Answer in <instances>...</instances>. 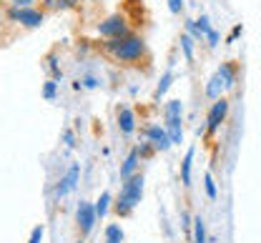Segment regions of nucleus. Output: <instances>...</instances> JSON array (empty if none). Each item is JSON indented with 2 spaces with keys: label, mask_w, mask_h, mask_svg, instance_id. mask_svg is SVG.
Returning <instances> with one entry per match:
<instances>
[{
  "label": "nucleus",
  "mask_w": 261,
  "mask_h": 243,
  "mask_svg": "<svg viewBox=\"0 0 261 243\" xmlns=\"http://www.w3.org/2000/svg\"><path fill=\"white\" fill-rule=\"evenodd\" d=\"M75 243H83V241H75Z\"/></svg>",
  "instance_id": "473e14b6"
},
{
  "label": "nucleus",
  "mask_w": 261,
  "mask_h": 243,
  "mask_svg": "<svg viewBox=\"0 0 261 243\" xmlns=\"http://www.w3.org/2000/svg\"><path fill=\"white\" fill-rule=\"evenodd\" d=\"M146 140H151V145L163 153V150H168L173 143H171V136H168V131L163 128V126H156V123H148L146 126Z\"/></svg>",
  "instance_id": "6e6552de"
},
{
  "label": "nucleus",
  "mask_w": 261,
  "mask_h": 243,
  "mask_svg": "<svg viewBox=\"0 0 261 243\" xmlns=\"http://www.w3.org/2000/svg\"><path fill=\"white\" fill-rule=\"evenodd\" d=\"M206 43H208V48H216V45H219V33H216V31L206 33Z\"/></svg>",
  "instance_id": "c756f323"
},
{
  "label": "nucleus",
  "mask_w": 261,
  "mask_h": 243,
  "mask_svg": "<svg viewBox=\"0 0 261 243\" xmlns=\"http://www.w3.org/2000/svg\"><path fill=\"white\" fill-rule=\"evenodd\" d=\"M100 50L118 66H143L148 63V45L146 40L138 33H128L123 38H116V40H103L100 43Z\"/></svg>",
  "instance_id": "f257e3e1"
},
{
  "label": "nucleus",
  "mask_w": 261,
  "mask_h": 243,
  "mask_svg": "<svg viewBox=\"0 0 261 243\" xmlns=\"http://www.w3.org/2000/svg\"><path fill=\"white\" fill-rule=\"evenodd\" d=\"M181 110H184L181 101H171V103L166 105V131H168L173 145H181V143H184V120H181Z\"/></svg>",
  "instance_id": "39448f33"
},
{
  "label": "nucleus",
  "mask_w": 261,
  "mask_h": 243,
  "mask_svg": "<svg viewBox=\"0 0 261 243\" xmlns=\"http://www.w3.org/2000/svg\"><path fill=\"white\" fill-rule=\"evenodd\" d=\"M78 180H81V166L73 163V166L65 171L63 178H61V183L56 186V198H65L70 191H75V188H78Z\"/></svg>",
  "instance_id": "1a4fd4ad"
},
{
  "label": "nucleus",
  "mask_w": 261,
  "mask_h": 243,
  "mask_svg": "<svg viewBox=\"0 0 261 243\" xmlns=\"http://www.w3.org/2000/svg\"><path fill=\"white\" fill-rule=\"evenodd\" d=\"M48 68L53 70V80H61V68H58V58L56 55L48 58Z\"/></svg>",
  "instance_id": "b1692460"
},
{
  "label": "nucleus",
  "mask_w": 261,
  "mask_h": 243,
  "mask_svg": "<svg viewBox=\"0 0 261 243\" xmlns=\"http://www.w3.org/2000/svg\"><path fill=\"white\" fill-rule=\"evenodd\" d=\"M181 223H184V231H186V238H189V241H194V233H191V218H189V213H186V210L181 213Z\"/></svg>",
  "instance_id": "5701e85b"
},
{
  "label": "nucleus",
  "mask_w": 261,
  "mask_h": 243,
  "mask_svg": "<svg viewBox=\"0 0 261 243\" xmlns=\"http://www.w3.org/2000/svg\"><path fill=\"white\" fill-rule=\"evenodd\" d=\"M241 31H244V28H241V25H236V28H233V33L228 35V40H226L228 45H231V43H233V40H236V38H239V35H241Z\"/></svg>",
  "instance_id": "7c9ffc66"
},
{
  "label": "nucleus",
  "mask_w": 261,
  "mask_h": 243,
  "mask_svg": "<svg viewBox=\"0 0 261 243\" xmlns=\"http://www.w3.org/2000/svg\"><path fill=\"white\" fill-rule=\"evenodd\" d=\"M63 143L68 145V148H75V133H73V131H65V133H63Z\"/></svg>",
  "instance_id": "c85d7f7f"
},
{
  "label": "nucleus",
  "mask_w": 261,
  "mask_h": 243,
  "mask_svg": "<svg viewBox=\"0 0 261 243\" xmlns=\"http://www.w3.org/2000/svg\"><path fill=\"white\" fill-rule=\"evenodd\" d=\"M186 33L194 35V38H198V35H201V31H198V23H196V20H186Z\"/></svg>",
  "instance_id": "bb28decb"
},
{
  "label": "nucleus",
  "mask_w": 261,
  "mask_h": 243,
  "mask_svg": "<svg viewBox=\"0 0 261 243\" xmlns=\"http://www.w3.org/2000/svg\"><path fill=\"white\" fill-rule=\"evenodd\" d=\"M83 85H86V88H96L98 83H96V78H93V75H86V78H83Z\"/></svg>",
  "instance_id": "2f4dec72"
},
{
  "label": "nucleus",
  "mask_w": 261,
  "mask_h": 243,
  "mask_svg": "<svg viewBox=\"0 0 261 243\" xmlns=\"http://www.w3.org/2000/svg\"><path fill=\"white\" fill-rule=\"evenodd\" d=\"M171 83H173V70H166V73L161 75V83H159V88H156V98H159V101H161L163 96L168 93Z\"/></svg>",
  "instance_id": "f3484780"
},
{
  "label": "nucleus",
  "mask_w": 261,
  "mask_h": 243,
  "mask_svg": "<svg viewBox=\"0 0 261 243\" xmlns=\"http://www.w3.org/2000/svg\"><path fill=\"white\" fill-rule=\"evenodd\" d=\"M5 18L8 20H13V23H18V25H23V28H28V31H33V28H40L43 25V20H45V10L43 8H8L5 10Z\"/></svg>",
  "instance_id": "20e7f679"
},
{
  "label": "nucleus",
  "mask_w": 261,
  "mask_h": 243,
  "mask_svg": "<svg viewBox=\"0 0 261 243\" xmlns=\"http://www.w3.org/2000/svg\"><path fill=\"white\" fill-rule=\"evenodd\" d=\"M203 186H206V196L211 198V201H216V183H214V178H211V173L203 175Z\"/></svg>",
  "instance_id": "412c9836"
},
{
  "label": "nucleus",
  "mask_w": 261,
  "mask_h": 243,
  "mask_svg": "<svg viewBox=\"0 0 261 243\" xmlns=\"http://www.w3.org/2000/svg\"><path fill=\"white\" fill-rule=\"evenodd\" d=\"M196 23H198V31H201V35H206V33H211V31H214V28H211V20H208V15H201Z\"/></svg>",
  "instance_id": "4be33fe9"
},
{
  "label": "nucleus",
  "mask_w": 261,
  "mask_h": 243,
  "mask_svg": "<svg viewBox=\"0 0 261 243\" xmlns=\"http://www.w3.org/2000/svg\"><path fill=\"white\" fill-rule=\"evenodd\" d=\"M98 35L103 38V40H116V38H123V35L133 33L128 25V18L123 15V13H113V15H106L103 20H98L96 25Z\"/></svg>",
  "instance_id": "7ed1b4c3"
},
{
  "label": "nucleus",
  "mask_w": 261,
  "mask_h": 243,
  "mask_svg": "<svg viewBox=\"0 0 261 243\" xmlns=\"http://www.w3.org/2000/svg\"><path fill=\"white\" fill-rule=\"evenodd\" d=\"M216 73L221 75V80H224L226 90H231V88L236 85V73H239V70H236V66H233V63H221Z\"/></svg>",
  "instance_id": "ddd939ff"
},
{
  "label": "nucleus",
  "mask_w": 261,
  "mask_h": 243,
  "mask_svg": "<svg viewBox=\"0 0 261 243\" xmlns=\"http://www.w3.org/2000/svg\"><path fill=\"white\" fill-rule=\"evenodd\" d=\"M118 128H121V133H123L126 138L136 131V113H133L130 108H121V110H118Z\"/></svg>",
  "instance_id": "9b49d317"
},
{
  "label": "nucleus",
  "mask_w": 261,
  "mask_h": 243,
  "mask_svg": "<svg viewBox=\"0 0 261 243\" xmlns=\"http://www.w3.org/2000/svg\"><path fill=\"white\" fill-rule=\"evenodd\" d=\"M56 90H58V80H45V85H43V98H45V101H53V98H56Z\"/></svg>",
  "instance_id": "aec40b11"
},
{
  "label": "nucleus",
  "mask_w": 261,
  "mask_h": 243,
  "mask_svg": "<svg viewBox=\"0 0 261 243\" xmlns=\"http://www.w3.org/2000/svg\"><path fill=\"white\" fill-rule=\"evenodd\" d=\"M206 226H203V218H194V243H206Z\"/></svg>",
  "instance_id": "6ab92c4d"
},
{
  "label": "nucleus",
  "mask_w": 261,
  "mask_h": 243,
  "mask_svg": "<svg viewBox=\"0 0 261 243\" xmlns=\"http://www.w3.org/2000/svg\"><path fill=\"white\" fill-rule=\"evenodd\" d=\"M43 233H45V228H43V226H35V228H33V233H31V241H28V243H40V241H43Z\"/></svg>",
  "instance_id": "393cba45"
},
{
  "label": "nucleus",
  "mask_w": 261,
  "mask_h": 243,
  "mask_svg": "<svg viewBox=\"0 0 261 243\" xmlns=\"http://www.w3.org/2000/svg\"><path fill=\"white\" fill-rule=\"evenodd\" d=\"M178 43H181V50H184V58L191 63L194 60V43H191V35L184 33L181 38H178Z\"/></svg>",
  "instance_id": "a211bd4d"
},
{
  "label": "nucleus",
  "mask_w": 261,
  "mask_h": 243,
  "mask_svg": "<svg viewBox=\"0 0 261 243\" xmlns=\"http://www.w3.org/2000/svg\"><path fill=\"white\" fill-rule=\"evenodd\" d=\"M98 218V210H96V203H88V201H81L78 203V208H75V226H78V231H81V236L86 238V236H91V231H93V226H96Z\"/></svg>",
  "instance_id": "423d86ee"
},
{
  "label": "nucleus",
  "mask_w": 261,
  "mask_h": 243,
  "mask_svg": "<svg viewBox=\"0 0 261 243\" xmlns=\"http://www.w3.org/2000/svg\"><path fill=\"white\" fill-rule=\"evenodd\" d=\"M138 166H141V153H138V150L133 148V150L128 153V158L123 161L121 171H118V173H121V180H128L130 175L138 173Z\"/></svg>",
  "instance_id": "9d476101"
},
{
  "label": "nucleus",
  "mask_w": 261,
  "mask_h": 243,
  "mask_svg": "<svg viewBox=\"0 0 261 243\" xmlns=\"http://www.w3.org/2000/svg\"><path fill=\"white\" fill-rule=\"evenodd\" d=\"M113 203H116V198L111 196V191H103L100 198L96 201V210H98V218H100V221L108 216V210L113 208Z\"/></svg>",
  "instance_id": "4468645a"
},
{
  "label": "nucleus",
  "mask_w": 261,
  "mask_h": 243,
  "mask_svg": "<svg viewBox=\"0 0 261 243\" xmlns=\"http://www.w3.org/2000/svg\"><path fill=\"white\" fill-rule=\"evenodd\" d=\"M168 10H171V15H178L184 10V0H168Z\"/></svg>",
  "instance_id": "a878e982"
},
{
  "label": "nucleus",
  "mask_w": 261,
  "mask_h": 243,
  "mask_svg": "<svg viewBox=\"0 0 261 243\" xmlns=\"http://www.w3.org/2000/svg\"><path fill=\"white\" fill-rule=\"evenodd\" d=\"M143 188H146V178L141 173L130 175L128 180H123L121 186V193L116 196V203H113V213L121 216V218H128L133 208L141 203L143 198Z\"/></svg>",
  "instance_id": "f03ea898"
},
{
  "label": "nucleus",
  "mask_w": 261,
  "mask_h": 243,
  "mask_svg": "<svg viewBox=\"0 0 261 243\" xmlns=\"http://www.w3.org/2000/svg\"><path fill=\"white\" fill-rule=\"evenodd\" d=\"M191 168H194V148L186 150L184 163H181V183H184V188H191Z\"/></svg>",
  "instance_id": "f8f14e48"
},
{
  "label": "nucleus",
  "mask_w": 261,
  "mask_h": 243,
  "mask_svg": "<svg viewBox=\"0 0 261 243\" xmlns=\"http://www.w3.org/2000/svg\"><path fill=\"white\" fill-rule=\"evenodd\" d=\"M38 0H10V5L13 8H33Z\"/></svg>",
  "instance_id": "cd10ccee"
},
{
  "label": "nucleus",
  "mask_w": 261,
  "mask_h": 243,
  "mask_svg": "<svg viewBox=\"0 0 261 243\" xmlns=\"http://www.w3.org/2000/svg\"><path fill=\"white\" fill-rule=\"evenodd\" d=\"M106 243H123V228L118 223H108V228H106Z\"/></svg>",
  "instance_id": "dca6fc26"
},
{
  "label": "nucleus",
  "mask_w": 261,
  "mask_h": 243,
  "mask_svg": "<svg viewBox=\"0 0 261 243\" xmlns=\"http://www.w3.org/2000/svg\"><path fill=\"white\" fill-rule=\"evenodd\" d=\"M228 115V101L226 98H216V103L211 105V110H208V118H206V138L211 140V136L224 126V120H226Z\"/></svg>",
  "instance_id": "0eeeda50"
},
{
  "label": "nucleus",
  "mask_w": 261,
  "mask_h": 243,
  "mask_svg": "<svg viewBox=\"0 0 261 243\" xmlns=\"http://www.w3.org/2000/svg\"><path fill=\"white\" fill-rule=\"evenodd\" d=\"M221 90H226V85H224V80H221V75L219 73H214L211 78H208V83H206V98L211 101V98H219V93Z\"/></svg>",
  "instance_id": "2eb2a0df"
}]
</instances>
